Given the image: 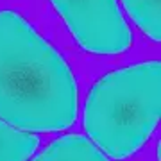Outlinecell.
I'll use <instances>...</instances> for the list:
<instances>
[{
	"instance_id": "1",
	"label": "cell",
	"mask_w": 161,
	"mask_h": 161,
	"mask_svg": "<svg viewBox=\"0 0 161 161\" xmlns=\"http://www.w3.org/2000/svg\"><path fill=\"white\" fill-rule=\"evenodd\" d=\"M0 118L27 132L77 120V82L61 54L14 11H0Z\"/></svg>"
},
{
	"instance_id": "2",
	"label": "cell",
	"mask_w": 161,
	"mask_h": 161,
	"mask_svg": "<svg viewBox=\"0 0 161 161\" xmlns=\"http://www.w3.org/2000/svg\"><path fill=\"white\" fill-rule=\"evenodd\" d=\"M161 68L158 61L106 74L84 106V129L104 154L125 159L142 149L159 122Z\"/></svg>"
},
{
	"instance_id": "3",
	"label": "cell",
	"mask_w": 161,
	"mask_h": 161,
	"mask_svg": "<svg viewBox=\"0 0 161 161\" xmlns=\"http://www.w3.org/2000/svg\"><path fill=\"white\" fill-rule=\"evenodd\" d=\"M82 50L120 54L132 43L116 0H52Z\"/></svg>"
},
{
	"instance_id": "4",
	"label": "cell",
	"mask_w": 161,
	"mask_h": 161,
	"mask_svg": "<svg viewBox=\"0 0 161 161\" xmlns=\"http://www.w3.org/2000/svg\"><path fill=\"white\" fill-rule=\"evenodd\" d=\"M32 161H109L97 145L84 136L68 134L47 145Z\"/></svg>"
},
{
	"instance_id": "5",
	"label": "cell",
	"mask_w": 161,
	"mask_h": 161,
	"mask_svg": "<svg viewBox=\"0 0 161 161\" xmlns=\"http://www.w3.org/2000/svg\"><path fill=\"white\" fill-rule=\"evenodd\" d=\"M40 145V138L16 129L0 118V161H27Z\"/></svg>"
},
{
	"instance_id": "6",
	"label": "cell",
	"mask_w": 161,
	"mask_h": 161,
	"mask_svg": "<svg viewBox=\"0 0 161 161\" xmlns=\"http://www.w3.org/2000/svg\"><path fill=\"white\" fill-rule=\"evenodd\" d=\"M127 13L150 40H161V4L159 0H124Z\"/></svg>"
}]
</instances>
